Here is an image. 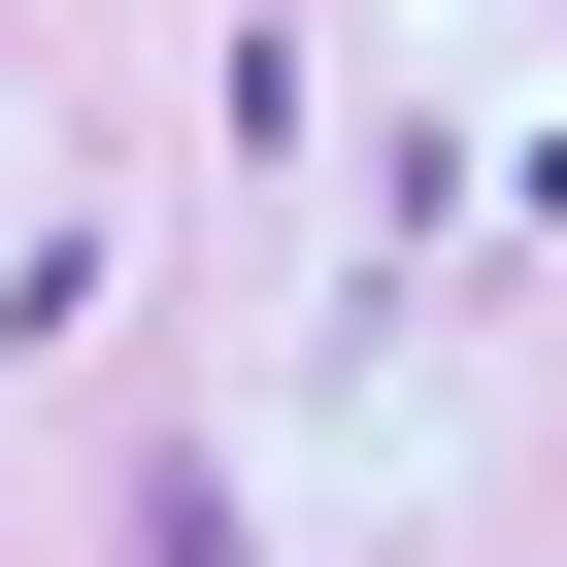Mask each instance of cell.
<instances>
[{"label": "cell", "instance_id": "6da1fadb", "mask_svg": "<svg viewBox=\"0 0 567 567\" xmlns=\"http://www.w3.org/2000/svg\"><path fill=\"white\" fill-rule=\"evenodd\" d=\"M101 567H267V534H234V467H134V534H101Z\"/></svg>", "mask_w": 567, "mask_h": 567}]
</instances>
